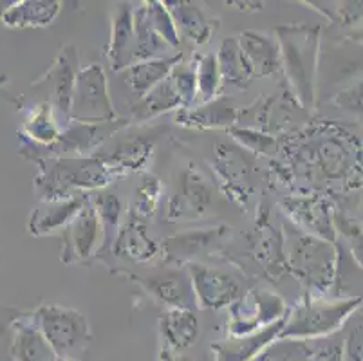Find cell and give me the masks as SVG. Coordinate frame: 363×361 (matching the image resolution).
Returning a JSON list of instances; mask_svg holds the SVG:
<instances>
[{
	"label": "cell",
	"mask_w": 363,
	"mask_h": 361,
	"mask_svg": "<svg viewBox=\"0 0 363 361\" xmlns=\"http://www.w3.org/2000/svg\"><path fill=\"white\" fill-rule=\"evenodd\" d=\"M289 152L293 168L316 188L340 187L343 195L362 188V141L340 125L325 121L306 128Z\"/></svg>",
	"instance_id": "cell-1"
},
{
	"label": "cell",
	"mask_w": 363,
	"mask_h": 361,
	"mask_svg": "<svg viewBox=\"0 0 363 361\" xmlns=\"http://www.w3.org/2000/svg\"><path fill=\"white\" fill-rule=\"evenodd\" d=\"M280 49V65L289 92L306 112L316 105V74L322 28L311 24H284L275 29Z\"/></svg>",
	"instance_id": "cell-2"
},
{
	"label": "cell",
	"mask_w": 363,
	"mask_h": 361,
	"mask_svg": "<svg viewBox=\"0 0 363 361\" xmlns=\"http://www.w3.org/2000/svg\"><path fill=\"white\" fill-rule=\"evenodd\" d=\"M35 165L38 174L33 179V190L40 203L104 190L120 179L116 172L108 168L96 155L38 159Z\"/></svg>",
	"instance_id": "cell-3"
},
{
	"label": "cell",
	"mask_w": 363,
	"mask_h": 361,
	"mask_svg": "<svg viewBox=\"0 0 363 361\" xmlns=\"http://www.w3.org/2000/svg\"><path fill=\"white\" fill-rule=\"evenodd\" d=\"M282 237L286 267L303 286V294L322 298L331 293L338 267L336 243L306 233L289 221L282 224Z\"/></svg>",
	"instance_id": "cell-4"
},
{
	"label": "cell",
	"mask_w": 363,
	"mask_h": 361,
	"mask_svg": "<svg viewBox=\"0 0 363 361\" xmlns=\"http://www.w3.org/2000/svg\"><path fill=\"white\" fill-rule=\"evenodd\" d=\"M362 309V296L316 298L303 294L295 307H289L279 338L315 340L329 336L345 327L349 318Z\"/></svg>",
	"instance_id": "cell-5"
},
{
	"label": "cell",
	"mask_w": 363,
	"mask_h": 361,
	"mask_svg": "<svg viewBox=\"0 0 363 361\" xmlns=\"http://www.w3.org/2000/svg\"><path fill=\"white\" fill-rule=\"evenodd\" d=\"M29 314L56 357L80 360L92 343L91 323L78 309L45 304Z\"/></svg>",
	"instance_id": "cell-6"
},
{
	"label": "cell",
	"mask_w": 363,
	"mask_h": 361,
	"mask_svg": "<svg viewBox=\"0 0 363 361\" xmlns=\"http://www.w3.org/2000/svg\"><path fill=\"white\" fill-rule=\"evenodd\" d=\"M130 125L128 118H116L108 123H71L49 147H36L21 135V155L29 161L49 157H87L94 155L108 139Z\"/></svg>",
	"instance_id": "cell-7"
},
{
	"label": "cell",
	"mask_w": 363,
	"mask_h": 361,
	"mask_svg": "<svg viewBox=\"0 0 363 361\" xmlns=\"http://www.w3.org/2000/svg\"><path fill=\"white\" fill-rule=\"evenodd\" d=\"M184 270L197 309H226L250 289L246 274L240 267H216L203 262H190Z\"/></svg>",
	"instance_id": "cell-8"
},
{
	"label": "cell",
	"mask_w": 363,
	"mask_h": 361,
	"mask_svg": "<svg viewBox=\"0 0 363 361\" xmlns=\"http://www.w3.org/2000/svg\"><path fill=\"white\" fill-rule=\"evenodd\" d=\"M244 152L235 141L219 138L212 143L208 155V167L212 168L217 184L239 208H246L255 194L252 163Z\"/></svg>",
	"instance_id": "cell-9"
},
{
	"label": "cell",
	"mask_w": 363,
	"mask_h": 361,
	"mask_svg": "<svg viewBox=\"0 0 363 361\" xmlns=\"http://www.w3.org/2000/svg\"><path fill=\"white\" fill-rule=\"evenodd\" d=\"M116 118L105 69L98 64L78 69L69 111L71 123H108Z\"/></svg>",
	"instance_id": "cell-10"
},
{
	"label": "cell",
	"mask_w": 363,
	"mask_h": 361,
	"mask_svg": "<svg viewBox=\"0 0 363 361\" xmlns=\"http://www.w3.org/2000/svg\"><path fill=\"white\" fill-rule=\"evenodd\" d=\"M228 336H246L288 316L289 306L267 287H250L235 304L228 307Z\"/></svg>",
	"instance_id": "cell-11"
},
{
	"label": "cell",
	"mask_w": 363,
	"mask_h": 361,
	"mask_svg": "<svg viewBox=\"0 0 363 361\" xmlns=\"http://www.w3.org/2000/svg\"><path fill=\"white\" fill-rule=\"evenodd\" d=\"M280 210L298 230L328 243H336L335 226H333V203L328 195L318 191L286 195L280 199Z\"/></svg>",
	"instance_id": "cell-12"
},
{
	"label": "cell",
	"mask_w": 363,
	"mask_h": 361,
	"mask_svg": "<svg viewBox=\"0 0 363 361\" xmlns=\"http://www.w3.org/2000/svg\"><path fill=\"white\" fill-rule=\"evenodd\" d=\"M121 273L134 280L154 302L163 306L164 309H197L184 266L161 267L150 273Z\"/></svg>",
	"instance_id": "cell-13"
},
{
	"label": "cell",
	"mask_w": 363,
	"mask_h": 361,
	"mask_svg": "<svg viewBox=\"0 0 363 361\" xmlns=\"http://www.w3.org/2000/svg\"><path fill=\"white\" fill-rule=\"evenodd\" d=\"M213 201V191L203 172L196 165H188L179 175L177 190L170 195L167 218L172 223H192L208 213Z\"/></svg>",
	"instance_id": "cell-14"
},
{
	"label": "cell",
	"mask_w": 363,
	"mask_h": 361,
	"mask_svg": "<svg viewBox=\"0 0 363 361\" xmlns=\"http://www.w3.org/2000/svg\"><path fill=\"white\" fill-rule=\"evenodd\" d=\"M233 230L228 224L188 230L164 238L160 243V258L168 266H186L196 262V257L219 248L232 238Z\"/></svg>",
	"instance_id": "cell-15"
},
{
	"label": "cell",
	"mask_w": 363,
	"mask_h": 361,
	"mask_svg": "<svg viewBox=\"0 0 363 361\" xmlns=\"http://www.w3.org/2000/svg\"><path fill=\"white\" fill-rule=\"evenodd\" d=\"M100 246L101 228L96 211L92 208L91 201H87L80 213L62 231V264L71 266V264L89 262L92 257H98Z\"/></svg>",
	"instance_id": "cell-16"
},
{
	"label": "cell",
	"mask_w": 363,
	"mask_h": 361,
	"mask_svg": "<svg viewBox=\"0 0 363 361\" xmlns=\"http://www.w3.org/2000/svg\"><path fill=\"white\" fill-rule=\"evenodd\" d=\"M157 141H160V130L136 132L121 141H116L111 148L101 147L94 155L116 172L118 177H125L134 172L145 170L154 155Z\"/></svg>",
	"instance_id": "cell-17"
},
{
	"label": "cell",
	"mask_w": 363,
	"mask_h": 361,
	"mask_svg": "<svg viewBox=\"0 0 363 361\" xmlns=\"http://www.w3.org/2000/svg\"><path fill=\"white\" fill-rule=\"evenodd\" d=\"M80 69V58L78 51L72 44H65L62 48L60 55L56 56L55 64L48 71V74L42 78V82H49L51 87V99L49 105L52 107L56 116V121L64 130L71 125L69 119V111H71V98L72 89H74V79Z\"/></svg>",
	"instance_id": "cell-18"
},
{
	"label": "cell",
	"mask_w": 363,
	"mask_h": 361,
	"mask_svg": "<svg viewBox=\"0 0 363 361\" xmlns=\"http://www.w3.org/2000/svg\"><path fill=\"white\" fill-rule=\"evenodd\" d=\"M89 201V194H76L60 201L38 203L28 218V231L33 237L62 233Z\"/></svg>",
	"instance_id": "cell-19"
},
{
	"label": "cell",
	"mask_w": 363,
	"mask_h": 361,
	"mask_svg": "<svg viewBox=\"0 0 363 361\" xmlns=\"http://www.w3.org/2000/svg\"><path fill=\"white\" fill-rule=\"evenodd\" d=\"M262 210V218L257 221V233L252 238L250 257L253 262L262 270V273L272 280H279L282 274L288 273L286 267V257H284V237L282 231L269 226L267 210Z\"/></svg>",
	"instance_id": "cell-20"
},
{
	"label": "cell",
	"mask_w": 363,
	"mask_h": 361,
	"mask_svg": "<svg viewBox=\"0 0 363 361\" xmlns=\"http://www.w3.org/2000/svg\"><path fill=\"white\" fill-rule=\"evenodd\" d=\"M111 255L136 264L150 262L154 258H160V243H156L148 235L145 221L128 211L125 221L121 223L120 233L112 246Z\"/></svg>",
	"instance_id": "cell-21"
},
{
	"label": "cell",
	"mask_w": 363,
	"mask_h": 361,
	"mask_svg": "<svg viewBox=\"0 0 363 361\" xmlns=\"http://www.w3.org/2000/svg\"><path fill=\"white\" fill-rule=\"evenodd\" d=\"M235 104L226 96L208 101V104L194 105L190 109H181L176 112V123L192 130H219V128H230L237 125Z\"/></svg>",
	"instance_id": "cell-22"
},
{
	"label": "cell",
	"mask_w": 363,
	"mask_h": 361,
	"mask_svg": "<svg viewBox=\"0 0 363 361\" xmlns=\"http://www.w3.org/2000/svg\"><path fill=\"white\" fill-rule=\"evenodd\" d=\"M286 318L246 336H228L210 345L213 361H255L264 349L279 338Z\"/></svg>",
	"instance_id": "cell-23"
},
{
	"label": "cell",
	"mask_w": 363,
	"mask_h": 361,
	"mask_svg": "<svg viewBox=\"0 0 363 361\" xmlns=\"http://www.w3.org/2000/svg\"><path fill=\"white\" fill-rule=\"evenodd\" d=\"M240 51L246 56L247 64L253 71V78H269L282 71L280 65V49L275 36L262 31L247 29L239 36Z\"/></svg>",
	"instance_id": "cell-24"
},
{
	"label": "cell",
	"mask_w": 363,
	"mask_h": 361,
	"mask_svg": "<svg viewBox=\"0 0 363 361\" xmlns=\"http://www.w3.org/2000/svg\"><path fill=\"white\" fill-rule=\"evenodd\" d=\"M176 24L177 33L186 36L196 45H204L212 40L213 33L219 29V18L208 15L199 2H164Z\"/></svg>",
	"instance_id": "cell-25"
},
{
	"label": "cell",
	"mask_w": 363,
	"mask_h": 361,
	"mask_svg": "<svg viewBox=\"0 0 363 361\" xmlns=\"http://www.w3.org/2000/svg\"><path fill=\"white\" fill-rule=\"evenodd\" d=\"M0 8V22L8 28H48L62 11L60 0H18Z\"/></svg>",
	"instance_id": "cell-26"
},
{
	"label": "cell",
	"mask_w": 363,
	"mask_h": 361,
	"mask_svg": "<svg viewBox=\"0 0 363 361\" xmlns=\"http://www.w3.org/2000/svg\"><path fill=\"white\" fill-rule=\"evenodd\" d=\"M161 347L176 352L190 349L201 334V320L194 309H164L160 316Z\"/></svg>",
	"instance_id": "cell-27"
},
{
	"label": "cell",
	"mask_w": 363,
	"mask_h": 361,
	"mask_svg": "<svg viewBox=\"0 0 363 361\" xmlns=\"http://www.w3.org/2000/svg\"><path fill=\"white\" fill-rule=\"evenodd\" d=\"M132 6L120 2L112 11L111 40L107 45V60L112 71L121 72L132 65L134 48V24H132Z\"/></svg>",
	"instance_id": "cell-28"
},
{
	"label": "cell",
	"mask_w": 363,
	"mask_h": 361,
	"mask_svg": "<svg viewBox=\"0 0 363 361\" xmlns=\"http://www.w3.org/2000/svg\"><path fill=\"white\" fill-rule=\"evenodd\" d=\"M9 356L13 361H55V352L40 331L36 329L31 314H21L11 323Z\"/></svg>",
	"instance_id": "cell-29"
},
{
	"label": "cell",
	"mask_w": 363,
	"mask_h": 361,
	"mask_svg": "<svg viewBox=\"0 0 363 361\" xmlns=\"http://www.w3.org/2000/svg\"><path fill=\"white\" fill-rule=\"evenodd\" d=\"M89 201L96 211L98 223L101 228V246L98 257H104V255L111 253L118 233H120L125 211L123 201L118 197V194L107 190V188L89 194Z\"/></svg>",
	"instance_id": "cell-30"
},
{
	"label": "cell",
	"mask_w": 363,
	"mask_h": 361,
	"mask_svg": "<svg viewBox=\"0 0 363 361\" xmlns=\"http://www.w3.org/2000/svg\"><path fill=\"white\" fill-rule=\"evenodd\" d=\"M183 58L184 52L177 51L176 55L138 62V64L130 65V67H127L121 72L125 74V82H127L128 89H130L138 98H141V96L147 94L150 89H154L157 84H161L163 79H167L168 76H170L172 69L176 67Z\"/></svg>",
	"instance_id": "cell-31"
},
{
	"label": "cell",
	"mask_w": 363,
	"mask_h": 361,
	"mask_svg": "<svg viewBox=\"0 0 363 361\" xmlns=\"http://www.w3.org/2000/svg\"><path fill=\"white\" fill-rule=\"evenodd\" d=\"M181 109H183L181 96L174 82H172V78L168 76L167 79H163L161 84H157L156 87L150 89L147 94L138 99V104L132 107V114L128 121L136 125H143L147 121H152L154 118L167 114V112H177Z\"/></svg>",
	"instance_id": "cell-32"
},
{
	"label": "cell",
	"mask_w": 363,
	"mask_h": 361,
	"mask_svg": "<svg viewBox=\"0 0 363 361\" xmlns=\"http://www.w3.org/2000/svg\"><path fill=\"white\" fill-rule=\"evenodd\" d=\"M216 60L223 85H230V87L235 89H247L255 79L246 56L240 51L237 36H226L220 42L216 52Z\"/></svg>",
	"instance_id": "cell-33"
},
{
	"label": "cell",
	"mask_w": 363,
	"mask_h": 361,
	"mask_svg": "<svg viewBox=\"0 0 363 361\" xmlns=\"http://www.w3.org/2000/svg\"><path fill=\"white\" fill-rule=\"evenodd\" d=\"M132 24H134V48H132V65L145 60L161 58L170 45L154 31L147 16L145 4L132 9Z\"/></svg>",
	"instance_id": "cell-34"
},
{
	"label": "cell",
	"mask_w": 363,
	"mask_h": 361,
	"mask_svg": "<svg viewBox=\"0 0 363 361\" xmlns=\"http://www.w3.org/2000/svg\"><path fill=\"white\" fill-rule=\"evenodd\" d=\"M62 128L49 101H42L28 114L21 135L36 147H49L60 135Z\"/></svg>",
	"instance_id": "cell-35"
},
{
	"label": "cell",
	"mask_w": 363,
	"mask_h": 361,
	"mask_svg": "<svg viewBox=\"0 0 363 361\" xmlns=\"http://www.w3.org/2000/svg\"><path fill=\"white\" fill-rule=\"evenodd\" d=\"M196 87H197L196 105L208 104V101H212V99L219 98L220 96L223 82H220L219 67H217L216 52H208V55L199 56V60H197Z\"/></svg>",
	"instance_id": "cell-36"
},
{
	"label": "cell",
	"mask_w": 363,
	"mask_h": 361,
	"mask_svg": "<svg viewBox=\"0 0 363 361\" xmlns=\"http://www.w3.org/2000/svg\"><path fill=\"white\" fill-rule=\"evenodd\" d=\"M161 191H163V184L161 179L152 174H143L140 184L136 187L134 191V199L130 204V213L136 215L141 221L154 217L160 206Z\"/></svg>",
	"instance_id": "cell-37"
},
{
	"label": "cell",
	"mask_w": 363,
	"mask_h": 361,
	"mask_svg": "<svg viewBox=\"0 0 363 361\" xmlns=\"http://www.w3.org/2000/svg\"><path fill=\"white\" fill-rule=\"evenodd\" d=\"M232 139L239 145L242 150L252 152V154L264 155V157H277L280 152V138L272 134H264V132L253 130L246 127H232L228 130Z\"/></svg>",
	"instance_id": "cell-38"
},
{
	"label": "cell",
	"mask_w": 363,
	"mask_h": 361,
	"mask_svg": "<svg viewBox=\"0 0 363 361\" xmlns=\"http://www.w3.org/2000/svg\"><path fill=\"white\" fill-rule=\"evenodd\" d=\"M255 361H311V343L300 338H277Z\"/></svg>",
	"instance_id": "cell-39"
},
{
	"label": "cell",
	"mask_w": 363,
	"mask_h": 361,
	"mask_svg": "<svg viewBox=\"0 0 363 361\" xmlns=\"http://www.w3.org/2000/svg\"><path fill=\"white\" fill-rule=\"evenodd\" d=\"M199 56L201 55H194L190 62H184L183 58L170 72L172 82H174V85H176L177 92H179L181 96V101H183V109L194 107L197 101L196 67H197V60H199Z\"/></svg>",
	"instance_id": "cell-40"
},
{
	"label": "cell",
	"mask_w": 363,
	"mask_h": 361,
	"mask_svg": "<svg viewBox=\"0 0 363 361\" xmlns=\"http://www.w3.org/2000/svg\"><path fill=\"white\" fill-rule=\"evenodd\" d=\"M145 9H147V16L150 20L152 28L161 38L170 45L172 49H176L181 45V36L177 33L176 24L172 20L170 11H168L167 4L160 2V0H150V2H143Z\"/></svg>",
	"instance_id": "cell-41"
},
{
	"label": "cell",
	"mask_w": 363,
	"mask_h": 361,
	"mask_svg": "<svg viewBox=\"0 0 363 361\" xmlns=\"http://www.w3.org/2000/svg\"><path fill=\"white\" fill-rule=\"evenodd\" d=\"M311 361H343V329L323 338L309 340Z\"/></svg>",
	"instance_id": "cell-42"
},
{
	"label": "cell",
	"mask_w": 363,
	"mask_h": 361,
	"mask_svg": "<svg viewBox=\"0 0 363 361\" xmlns=\"http://www.w3.org/2000/svg\"><path fill=\"white\" fill-rule=\"evenodd\" d=\"M354 323L343 327V361H362V313H354Z\"/></svg>",
	"instance_id": "cell-43"
},
{
	"label": "cell",
	"mask_w": 363,
	"mask_h": 361,
	"mask_svg": "<svg viewBox=\"0 0 363 361\" xmlns=\"http://www.w3.org/2000/svg\"><path fill=\"white\" fill-rule=\"evenodd\" d=\"M333 104L343 111L352 112L354 116H362V79L349 85L347 89L340 91L338 94L333 98Z\"/></svg>",
	"instance_id": "cell-44"
},
{
	"label": "cell",
	"mask_w": 363,
	"mask_h": 361,
	"mask_svg": "<svg viewBox=\"0 0 363 361\" xmlns=\"http://www.w3.org/2000/svg\"><path fill=\"white\" fill-rule=\"evenodd\" d=\"M157 361H194V360L190 356H184V354L176 352V350L161 347L160 354H157Z\"/></svg>",
	"instance_id": "cell-45"
},
{
	"label": "cell",
	"mask_w": 363,
	"mask_h": 361,
	"mask_svg": "<svg viewBox=\"0 0 363 361\" xmlns=\"http://www.w3.org/2000/svg\"><path fill=\"white\" fill-rule=\"evenodd\" d=\"M55 361H80V360H65V357H55Z\"/></svg>",
	"instance_id": "cell-46"
}]
</instances>
